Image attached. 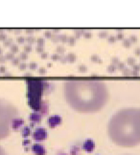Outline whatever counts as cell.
<instances>
[{
  "mask_svg": "<svg viewBox=\"0 0 140 155\" xmlns=\"http://www.w3.org/2000/svg\"><path fill=\"white\" fill-rule=\"evenodd\" d=\"M24 124V120L22 118L17 117L12 123V129H14L15 131H17L19 128H21V127Z\"/></svg>",
  "mask_w": 140,
  "mask_h": 155,
  "instance_id": "10",
  "label": "cell"
},
{
  "mask_svg": "<svg viewBox=\"0 0 140 155\" xmlns=\"http://www.w3.org/2000/svg\"><path fill=\"white\" fill-rule=\"evenodd\" d=\"M2 54H3V49L0 47V56H2Z\"/></svg>",
  "mask_w": 140,
  "mask_h": 155,
  "instance_id": "35",
  "label": "cell"
},
{
  "mask_svg": "<svg viewBox=\"0 0 140 155\" xmlns=\"http://www.w3.org/2000/svg\"><path fill=\"white\" fill-rule=\"evenodd\" d=\"M10 48H11V52L13 53L14 55H15V53L18 52V46H17L16 44H13V45H12V46L10 47Z\"/></svg>",
  "mask_w": 140,
  "mask_h": 155,
  "instance_id": "15",
  "label": "cell"
},
{
  "mask_svg": "<svg viewBox=\"0 0 140 155\" xmlns=\"http://www.w3.org/2000/svg\"><path fill=\"white\" fill-rule=\"evenodd\" d=\"M26 40H27V42H28V44L29 45H31V44H33L35 41H36V39L33 38V37H28L27 38H26Z\"/></svg>",
  "mask_w": 140,
  "mask_h": 155,
  "instance_id": "19",
  "label": "cell"
},
{
  "mask_svg": "<svg viewBox=\"0 0 140 155\" xmlns=\"http://www.w3.org/2000/svg\"><path fill=\"white\" fill-rule=\"evenodd\" d=\"M31 51H32L31 45H29V44L25 45V47H24V52H25V53H29V52H31Z\"/></svg>",
  "mask_w": 140,
  "mask_h": 155,
  "instance_id": "22",
  "label": "cell"
},
{
  "mask_svg": "<svg viewBox=\"0 0 140 155\" xmlns=\"http://www.w3.org/2000/svg\"><path fill=\"white\" fill-rule=\"evenodd\" d=\"M26 34H29V35H32L33 34V31H32V30H26Z\"/></svg>",
  "mask_w": 140,
  "mask_h": 155,
  "instance_id": "30",
  "label": "cell"
},
{
  "mask_svg": "<svg viewBox=\"0 0 140 155\" xmlns=\"http://www.w3.org/2000/svg\"><path fill=\"white\" fill-rule=\"evenodd\" d=\"M94 147H95V143L91 139H87L83 143V148L87 152H92Z\"/></svg>",
  "mask_w": 140,
  "mask_h": 155,
  "instance_id": "9",
  "label": "cell"
},
{
  "mask_svg": "<svg viewBox=\"0 0 140 155\" xmlns=\"http://www.w3.org/2000/svg\"><path fill=\"white\" fill-rule=\"evenodd\" d=\"M31 76V73H25L24 74V77H30Z\"/></svg>",
  "mask_w": 140,
  "mask_h": 155,
  "instance_id": "34",
  "label": "cell"
},
{
  "mask_svg": "<svg viewBox=\"0 0 140 155\" xmlns=\"http://www.w3.org/2000/svg\"><path fill=\"white\" fill-rule=\"evenodd\" d=\"M6 61H7V59H6V58H5V56H0V63L1 64H3V63H5Z\"/></svg>",
  "mask_w": 140,
  "mask_h": 155,
  "instance_id": "25",
  "label": "cell"
},
{
  "mask_svg": "<svg viewBox=\"0 0 140 155\" xmlns=\"http://www.w3.org/2000/svg\"><path fill=\"white\" fill-rule=\"evenodd\" d=\"M41 119H42V115L40 113L36 112V111H34L32 112L31 114L29 115V120L31 122V126L33 127L35 124H39L41 122Z\"/></svg>",
  "mask_w": 140,
  "mask_h": 155,
  "instance_id": "7",
  "label": "cell"
},
{
  "mask_svg": "<svg viewBox=\"0 0 140 155\" xmlns=\"http://www.w3.org/2000/svg\"><path fill=\"white\" fill-rule=\"evenodd\" d=\"M32 151L35 155H45L46 150L45 147L40 144H35L32 146Z\"/></svg>",
  "mask_w": 140,
  "mask_h": 155,
  "instance_id": "8",
  "label": "cell"
},
{
  "mask_svg": "<svg viewBox=\"0 0 140 155\" xmlns=\"http://www.w3.org/2000/svg\"><path fill=\"white\" fill-rule=\"evenodd\" d=\"M27 58H28L27 53H25V52H22V53L20 54V56H19V59H20V61H26Z\"/></svg>",
  "mask_w": 140,
  "mask_h": 155,
  "instance_id": "16",
  "label": "cell"
},
{
  "mask_svg": "<svg viewBox=\"0 0 140 155\" xmlns=\"http://www.w3.org/2000/svg\"><path fill=\"white\" fill-rule=\"evenodd\" d=\"M12 63H13L14 65H19L20 64V59H19V58H15L13 61H12Z\"/></svg>",
  "mask_w": 140,
  "mask_h": 155,
  "instance_id": "20",
  "label": "cell"
},
{
  "mask_svg": "<svg viewBox=\"0 0 140 155\" xmlns=\"http://www.w3.org/2000/svg\"><path fill=\"white\" fill-rule=\"evenodd\" d=\"M16 107L9 101L0 98V140H3L10 135L12 131V123L18 117Z\"/></svg>",
  "mask_w": 140,
  "mask_h": 155,
  "instance_id": "3",
  "label": "cell"
},
{
  "mask_svg": "<svg viewBox=\"0 0 140 155\" xmlns=\"http://www.w3.org/2000/svg\"><path fill=\"white\" fill-rule=\"evenodd\" d=\"M5 58H6L7 61H13V59L15 58V56H14V54L12 52H8V53H6Z\"/></svg>",
  "mask_w": 140,
  "mask_h": 155,
  "instance_id": "13",
  "label": "cell"
},
{
  "mask_svg": "<svg viewBox=\"0 0 140 155\" xmlns=\"http://www.w3.org/2000/svg\"><path fill=\"white\" fill-rule=\"evenodd\" d=\"M47 124L51 128L56 127L57 126L62 124V117L59 116V115H52L48 118L47 120Z\"/></svg>",
  "mask_w": 140,
  "mask_h": 155,
  "instance_id": "6",
  "label": "cell"
},
{
  "mask_svg": "<svg viewBox=\"0 0 140 155\" xmlns=\"http://www.w3.org/2000/svg\"><path fill=\"white\" fill-rule=\"evenodd\" d=\"M36 42L39 43V46H42L44 44V40L42 38H39V39H36Z\"/></svg>",
  "mask_w": 140,
  "mask_h": 155,
  "instance_id": "26",
  "label": "cell"
},
{
  "mask_svg": "<svg viewBox=\"0 0 140 155\" xmlns=\"http://www.w3.org/2000/svg\"><path fill=\"white\" fill-rule=\"evenodd\" d=\"M8 38H7V35H6V34L5 33H3V34H0V41H2V42H4V41L7 39Z\"/></svg>",
  "mask_w": 140,
  "mask_h": 155,
  "instance_id": "23",
  "label": "cell"
},
{
  "mask_svg": "<svg viewBox=\"0 0 140 155\" xmlns=\"http://www.w3.org/2000/svg\"><path fill=\"white\" fill-rule=\"evenodd\" d=\"M26 41V38H24V37H21V35H19V37L17 38V43H19V44H23L24 42Z\"/></svg>",
  "mask_w": 140,
  "mask_h": 155,
  "instance_id": "17",
  "label": "cell"
},
{
  "mask_svg": "<svg viewBox=\"0 0 140 155\" xmlns=\"http://www.w3.org/2000/svg\"><path fill=\"white\" fill-rule=\"evenodd\" d=\"M108 134L115 145L132 147L140 144V108L120 109L109 119Z\"/></svg>",
  "mask_w": 140,
  "mask_h": 155,
  "instance_id": "2",
  "label": "cell"
},
{
  "mask_svg": "<svg viewBox=\"0 0 140 155\" xmlns=\"http://www.w3.org/2000/svg\"><path fill=\"white\" fill-rule=\"evenodd\" d=\"M66 103L77 112L94 113L104 108L108 100L106 83L98 79H70L63 83Z\"/></svg>",
  "mask_w": 140,
  "mask_h": 155,
  "instance_id": "1",
  "label": "cell"
},
{
  "mask_svg": "<svg viewBox=\"0 0 140 155\" xmlns=\"http://www.w3.org/2000/svg\"><path fill=\"white\" fill-rule=\"evenodd\" d=\"M45 35H46L47 38H50V33H49V32H46V33H45Z\"/></svg>",
  "mask_w": 140,
  "mask_h": 155,
  "instance_id": "32",
  "label": "cell"
},
{
  "mask_svg": "<svg viewBox=\"0 0 140 155\" xmlns=\"http://www.w3.org/2000/svg\"><path fill=\"white\" fill-rule=\"evenodd\" d=\"M47 136H48L47 130L42 127H36L33 132V139L36 142L44 141L47 138Z\"/></svg>",
  "mask_w": 140,
  "mask_h": 155,
  "instance_id": "5",
  "label": "cell"
},
{
  "mask_svg": "<svg viewBox=\"0 0 140 155\" xmlns=\"http://www.w3.org/2000/svg\"><path fill=\"white\" fill-rule=\"evenodd\" d=\"M42 50H43V49H42L41 46H38V47H36V51H38L39 53H42Z\"/></svg>",
  "mask_w": 140,
  "mask_h": 155,
  "instance_id": "29",
  "label": "cell"
},
{
  "mask_svg": "<svg viewBox=\"0 0 140 155\" xmlns=\"http://www.w3.org/2000/svg\"><path fill=\"white\" fill-rule=\"evenodd\" d=\"M11 75H12V74H11V73H9V72H6V73L4 74V76H7V77H10Z\"/></svg>",
  "mask_w": 140,
  "mask_h": 155,
  "instance_id": "33",
  "label": "cell"
},
{
  "mask_svg": "<svg viewBox=\"0 0 140 155\" xmlns=\"http://www.w3.org/2000/svg\"><path fill=\"white\" fill-rule=\"evenodd\" d=\"M44 72H45V69H43V68L39 69V73H44Z\"/></svg>",
  "mask_w": 140,
  "mask_h": 155,
  "instance_id": "31",
  "label": "cell"
},
{
  "mask_svg": "<svg viewBox=\"0 0 140 155\" xmlns=\"http://www.w3.org/2000/svg\"><path fill=\"white\" fill-rule=\"evenodd\" d=\"M26 68H27V64L25 62H21L19 64V67H18V69H19L20 71H24Z\"/></svg>",
  "mask_w": 140,
  "mask_h": 155,
  "instance_id": "18",
  "label": "cell"
},
{
  "mask_svg": "<svg viewBox=\"0 0 140 155\" xmlns=\"http://www.w3.org/2000/svg\"><path fill=\"white\" fill-rule=\"evenodd\" d=\"M46 56H47L46 54H42V55H41V57H42V58H46Z\"/></svg>",
  "mask_w": 140,
  "mask_h": 155,
  "instance_id": "37",
  "label": "cell"
},
{
  "mask_svg": "<svg viewBox=\"0 0 140 155\" xmlns=\"http://www.w3.org/2000/svg\"><path fill=\"white\" fill-rule=\"evenodd\" d=\"M31 144V142H30V140H27V139H25L23 141V146L24 147H26V146H28V145H30Z\"/></svg>",
  "mask_w": 140,
  "mask_h": 155,
  "instance_id": "28",
  "label": "cell"
},
{
  "mask_svg": "<svg viewBox=\"0 0 140 155\" xmlns=\"http://www.w3.org/2000/svg\"><path fill=\"white\" fill-rule=\"evenodd\" d=\"M14 33H15V35H18V34H20V31H15Z\"/></svg>",
  "mask_w": 140,
  "mask_h": 155,
  "instance_id": "36",
  "label": "cell"
},
{
  "mask_svg": "<svg viewBox=\"0 0 140 155\" xmlns=\"http://www.w3.org/2000/svg\"><path fill=\"white\" fill-rule=\"evenodd\" d=\"M20 131H21L22 137H23V138H25V139L28 138L29 135L31 134V129H30V127H23Z\"/></svg>",
  "mask_w": 140,
  "mask_h": 155,
  "instance_id": "12",
  "label": "cell"
},
{
  "mask_svg": "<svg viewBox=\"0 0 140 155\" xmlns=\"http://www.w3.org/2000/svg\"><path fill=\"white\" fill-rule=\"evenodd\" d=\"M6 72H7V68H6V66H4V65H1V66H0V73L5 74Z\"/></svg>",
  "mask_w": 140,
  "mask_h": 155,
  "instance_id": "24",
  "label": "cell"
},
{
  "mask_svg": "<svg viewBox=\"0 0 140 155\" xmlns=\"http://www.w3.org/2000/svg\"><path fill=\"white\" fill-rule=\"evenodd\" d=\"M28 66H29V68L31 69V70H35V69L36 68V66H38V65H36V62H30Z\"/></svg>",
  "mask_w": 140,
  "mask_h": 155,
  "instance_id": "21",
  "label": "cell"
},
{
  "mask_svg": "<svg viewBox=\"0 0 140 155\" xmlns=\"http://www.w3.org/2000/svg\"><path fill=\"white\" fill-rule=\"evenodd\" d=\"M28 86V103L30 107L38 112L42 102V95L45 93L46 81L36 78H30L27 80Z\"/></svg>",
  "mask_w": 140,
  "mask_h": 155,
  "instance_id": "4",
  "label": "cell"
},
{
  "mask_svg": "<svg viewBox=\"0 0 140 155\" xmlns=\"http://www.w3.org/2000/svg\"><path fill=\"white\" fill-rule=\"evenodd\" d=\"M0 155H7V153H6L5 150H4V148L1 146H0Z\"/></svg>",
  "mask_w": 140,
  "mask_h": 155,
  "instance_id": "27",
  "label": "cell"
},
{
  "mask_svg": "<svg viewBox=\"0 0 140 155\" xmlns=\"http://www.w3.org/2000/svg\"><path fill=\"white\" fill-rule=\"evenodd\" d=\"M3 43H4V46H5V47H11L12 45L14 44L13 39H12V38H7V39H6V40L4 41Z\"/></svg>",
  "mask_w": 140,
  "mask_h": 155,
  "instance_id": "14",
  "label": "cell"
},
{
  "mask_svg": "<svg viewBox=\"0 0 140 155\" xmlns=\"http://www.w3.org/2000/svg\"><path fill=\"white\" fill-rule=\"evenodd\" d=\"M48 111H49V105H48L47 102H45V101H42L41 104H40V108H39V110L38 112L40 113V114L42 115V117H43V116L48 114Z\"/></svg>",
  "mask_w": 140,
  "mask_h": 155,
  "instance_id": "11",
  "label": "cell"
}]
</instances>
